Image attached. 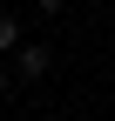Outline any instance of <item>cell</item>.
<instances>
[{
    "mask_svg": "<svg viewBox=\"0 0 115 121\" xmlns=\"http://www.w3.org/2000/svg\"><path fill=\"white\" fill-rule=\"evenodd\" d=\"M14 60H20V74H27V81H41V74L54 67V54L41 47V40H20V47H14Z\"/></svg>",
    "mask_w": 115,
    "mask_h": 121,
    "instance_id": "cell-1",
    "label": "cell"
},
{
    "mask_svg": "<svg viewBox=\"0 0 115 121\" xmlns=\"http://www.w3.org/2000/svg\"><path fill=\"white\" fill-rule=\"evenodd\" d=\"M0 94H7V67H0Z\"/></svg>",
    "mask_w": 115,
    "mask_h": 121,
    "instance_id": "cell-4",
    "label": "cell"
},
{
    "mask_svg": "<svg viewBox=\"0 0 115 121\" xmlns=\"http://www.w3.org/2000/svg\"><path fill=\"white\" fill-rule=\"evenodd\" d=\"M34 7H48V13H54V7H61V0H34Z\"/></svg>",
    "mask_w": 115,
    "mask_h": 121,
    "instance_id": "cell-3",
    "label": "cell"
},
{
    "mask_svg": "<svg viewBox=\"0 0 115 121\" xmlns=\"http://www.w3.org/2000/svg\"><path fill=\"white\" fill-rule=\"evenodd\" d=\"M20 47V27H14V13H0V54H14Z\"/></svg>",
    "mask_w": 115,
    "mask_h": 121,
    "instance_id": "cell-2",
    "label": "cell"
}]
</instances>
